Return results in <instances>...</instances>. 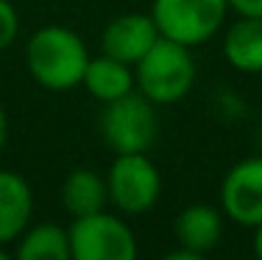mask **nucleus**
Wrapping results in <instances>:
<instances>
[{"instance_id": "1", "label": "nucleus", "mask_w": 262, "mask_h": 260, "mask_svg": "<svg viewBox=\"0 0 262 260\" xmlns=\"http://www.w3.org/2000/svg\"><path fill=\"white\" fill-rule=\"evenodd\" d=\"M86 62H90L86 45L73 28L45 26L36 28L26 42L28 73L42 90L67 92L81 87Z\"/></svg>"}, {"instance_id": "5", "label": "nucleus", "mask_w": 262, "mask_h": 260, "mask_svg": "<svg viewBox=\"0 0 262 260\" xmlns=\"http://www.w3.org/2000/svg\"><path fill=\"white\" fill-rule=\"evenodd\" d=\"M67 232L73 260H134L140 252L131 227L106 210L73 218Z\"/></svg>"}, {"instance_id": "4", "label": "nucleus", "mask_w": 262, "mask_h": 260, "mask_svg": "<svg viewBox=\"0 0 262 260\" xmlns=\"http://www.w3.org/2000/svg\"><path fill=\"white\" fill-rule=\"evenodd\" d=\"M229 14L226 0H154L151 17L159 36L195 48L217 36Z\"/></svg>"}, {"instance_id": "6", "label": "nucleus", "mask_w": 262, "mask_h": 260, "mask_svg": "<svg viewBox=\"0 0 262 260\" xmlns=\"http://www.w3.org/2000/svg\"><path fill=\"white\" fill-rule=\"evenodd\" d=\"M109 185V202L123 215H142L159 202L162 176L148 157L142 154H115V163L106 176Z\"/></svg>"}, {"instance_id": "8", "label": "nucleus", "mask_w": 262, "mask_h": 260, "mask_svg": "<svg viewBox=\"0 0 262 260\" xmlns=\"http://www.w3.org/2000/svg\"><path fill=\"white\" fill-rule=\"evenodd\" d=\"M159 39V28L154 23L151 14H140V11H131V14H120L103 28L101 36V48L103 53L126 62L134 67L137 62L151 51V45Z\"/></svg>"}, {"instance_id": "10", "label": "nucleus", "mask_w": 262, "mask_h": 260, "mask_svg": "<svg viewBox=\"0 0 262 260\" xmlns=\"http://www.w3.org/2000/svg\"><path fill=\"white\" fill-rule=\"evenodd\" d=\"M31 213H34L31 185L14 171H0V244H14L28 227Z\"/></svg>"}, {"instance_id": "11", "label": "nucleus", "mask_w": 262, "mask_h": 260, "mask_svg": "<svg viewBox=\"0 0 262 260\" xmlns=\"http://www.w3.org/2000/svg\"><path fill=\"white\" fill-rule=\"evenodd\" d=\"M81 87H86V92L101 104L117 101V98L128 95L137 87L134 84V67L120 62V59H115V56H109V53L90 56Z\"/></svg>"}, {"instance_id": "14", "label": "nucleus", "mask_w": 262, "mask_h": 260, "mask_svg": "<svg viewBox=\"0 0 262 260\" xmlns=\"http://www.w3.org/2000/svg\"><path fill=\"white\" fill-rule=\"evenodd\" d=\"M14 244V255L20 260H73L70 232L59 224L26 227Z\"/></svg>"}, {"instance_id": "18", "label": "nucleus", "mask_w": 262, "mask_h": 260, "mask_svg": "<svg viewBox=\"0 0 262 260\" xmlns=\"http://www.w3.org/2000/svg\"><path fill=\"white\" fill-rule=\"evenodd\" d=\"M251 249H254V255H257L262 260V224L254 227V241H251Z\"/></svg>"}, {"instance_id": "17", "label": "nucleus", "mask_w": 262, "mask_h": 260, "mask_svg": "<svg viewBox=\"0 0 262 260\" xmlns=\"http://www.w3.org/2000/svg\"><path fill=\"white\" fill-rule=\"evenodd\" d=\"M6 140H9V117H6V109L0 107V151H3Z\"/></svg>"}, {"instance_id": "15", "label": "nucleus", "mask_w": 262, "mask_h": 260, "mask_svg": "<svg viewBox=\"0 0 262 260\" xmlns=\"http://www.w3.org/2000/svg\"><path fill=\"white\" fill-rule=\"evenodd\" d=\"M20 36V14L11 0H0V53L11 48Z\"/></svg>"}, {"instance_id": "9", "label": "nucleus", "mask_w": 262, "mask_h": 260, "mask_svg": "<svg viewBox=\"0 0 262 260\" xmlns=\"http://www.w3.org/2000/svg\"><path fill=\"white\" fill-rule=\"evenodd\" d=\"M173 238L182 249L192 252L195 257L209 255L223 238V210L204 202L184 207L173 221Z\"/></svg>"}, {"instance_id": "19", "label": "nucleus", "mask_w": 262, "mask_h": 260, "mask_svg": "<svg viewBox=\"0 0 262 260\" xmlns=\"http://www.w3.org/2000/svg\"><path fill=\"white\" fill-rule=\"evenodd\" d=\"M0 260H9V249H6L3 244H0Z\"/></svg>"}, {"instance_id": "16", "label": "nucleus", "mask_w": 262, "mask_h": 260, "mask_svg": "<svg viewBox=\"0 0 262 260\" xmlns=\"http://www.w3.org/2000/svg\"><path fill=\"white\" fill-rule=\"evenodd\" d=\"M237 17H262V0H226Z\"/></svg>"}, {"instance_id": "12", "label": "nucleus", "mask_w": 262, "mask_h": 260, "mask_svg": "<svg viewBox=\"0 0 262 260\" xmlns=\"http://www.w3.org/2000/svg\"><path fill=\"white\" fill-rule=\"evenodd\" d=\"M61 204L73 218L106 210V204H109L106 176H101L92 168H73L61 185Z\"/></svg>"}, {"instance_id": "3", "label": "nucleus", "mask_w": 262, "mask_h": 260, "mask_svg": "<svg viewBox=\"0 0 262 260\" xmlns=\"http://www.w3.org/2000/svg\"><path fill=\"white\" fill-rule=\"evenodd\" d=\"M103 143L115 154H142L151 151L159 134L157 104L148 101L142 92L131 90L117 101L103 104L101 121H98Z\"/></svg>"}, {"instance_id": "13", "label": "nucleus", "mask_w": 262, "mask_h": 260, "mask_svg": "<svg viewBox=\"0 0 262 260\" xmlns=\"http://www.w3.org/2000/svg\"><path fill=\"white\" fill-rule=\"evenodd\" d=\"M223 56L240 73H262V17H237L223 36Z\"/></svg>"}, {"instance_id": "2", "label": "nucleus", "mask_w": 262, "mask_h": 260, "mask_svg": "<svg viewBox=\"0 0 262 260\" xmlns=\"http://www.w3.org/2000/svg\"><path fill=\"white\" fill-rule=\"evenodd\" d=\"M195 76L198 67L190 48L167 36H159L151 51L134 65L137 90L157 107H167L190 95V90L195 87Z\"/></svg>"}, {"instance_id": "7", "label": "nucleus", "mask_w": 262, "mask_h": 260, "mask_svg": "<svg viewBox=\"0 0 262 260\" xmlns=\"http://www.w3.org/2000/svg\"><path fill=\"white\" fill-rule=\"evenodd\" d=\"M221 210L240 227L262 224V157H246L221 182Z\"/></svg>"}]
</instances>
